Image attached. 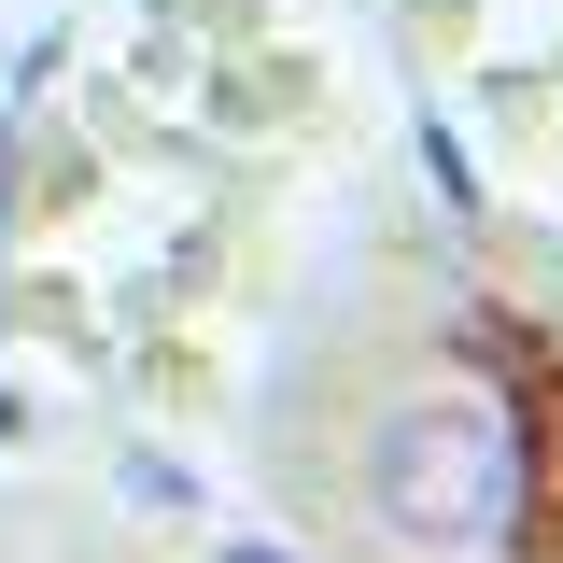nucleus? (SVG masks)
Wrapping results in <instances>:
<instances>
[{
    "label": "nucleus",
    "instance_id": "nucleus-2",
    "mask_svg": "<svg viewBox=\"0 0 563 563\" xmlns=\"http://www.w3.org/2000/svg\"><path fill=\"white\" fill-rule=\"evenodd\" d=\"M240 563H282V550H240Z\"/></svg>",
    "mask_w": 563,
    "mask_h": 563
},
{
    "label": "nucleus",
    "instance_id": "nucleus-1",
    "mask_svg": "<svg viewBox=\"0 0 563 563\" xmlns=\"http://www.w3.org/2000/svg\"><path fill=\"white\" fill-rule=\"evenodd\" d=\"M366 507L409 536V550H479L521 507V437L493 395H409V409L366 437Z\"/></svg>",
    "mask_w": 563,
    "mask_h": 563
}]
</instances>
